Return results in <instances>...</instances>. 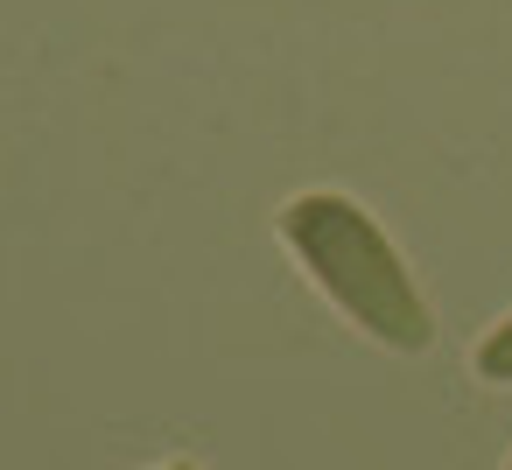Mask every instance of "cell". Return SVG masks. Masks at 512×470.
<instances>
[{"label": "cell", "mask_w": 512, "mask_h": 470, "mask_svg": "<svg viewBox=\"0 0 512 470\" xmlns=\"http://www.w3.org/2000/svg\"><path fill=\"white\" fill-rule=\"evenodd\" d=\"M505 470H512V463H505Z\"/></svg>", "instance_id": "cell-4"}, {"label": "cell", "mask_w": 512, "mask_h": 470, "mask_svg": "<svg viewBox=\"0 0 512 470\" xmlns=\"http://www.w3.org/2000/svg\"><path fill=\"white\" fill-rule=\"evenodd\" d=\"M162 470H197V463H162Z\"/></svg>", "instance_id": "cell-3"}, {"label": "cell", "mask_w": 512, "mask_h": 470, "mask_svg": "<svg viewBox=\"0 0 512 470\" xmlns=\"http://www.w3.org/2000/svg\"><path fill=\"white\" fill-rule=\"evenodd\" d=\"M470 365H477V379H491V386H512V316H505V323H491V330L477 337Z\"/></svg>", "instance_id": "cell-2"}, {"label": "cell", "mask_w": 512, "mask_h": 470, "mask_svg": "<svg viewBox=\"0 0 512 470\" xmlns=\"http://www.w3.org/2000/svg\"><path fill=\"white\" fill-rule=\"evenodd\" d=\"M281 239L302 260V274L386 351H428L435 344V309L421 281L407 274L400 246L379 232V218L344 197V190H302L281 204Z\"/></svg>", "instance_id": "cell-1"}]
</instances>
